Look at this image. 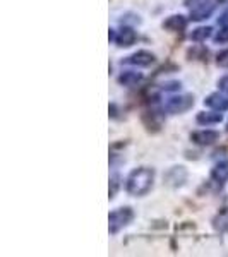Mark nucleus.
Listing matches in <instances>:
<instances>
[{
    "label": "nucleus",
    "instance_id": "1",
    "mask_svg": "<svg viewBox=\"0 0 228 257\" xmlns=\"http://www.w3.org/2000/svg\"><path fill=\"white\" fill-rule=\"evenodd\" d=\"M153 182H155V170L148 167H141L131 172L127 177L126 189L131 196H146L151 190Z\"/></svg>",
    "mask_w": 228,
    "mask_h": 257
},
{
    "label": "nucleus",
    "instance_id": "2",
    "mask_svg": "<svg viewBox=\"0 0 228 257\" xmlns=\"http://www.w3.org/2000/svg\"><path fill=\"white\" fill-rule=\"evenodd\" d=\"M134 218V211L131 208H119L115 211H111L108 216V223H110V233H117L120 228H124L126 225H129Z\"/></svg>",
    "mask_w": 228,
    "mask_h": 257
},
{
    "label": "nucleus",
    "instance_id": "3",
    "mask_svg": "<svg viewBox=\"0 0 228 257\" xmlns=\"http://www.w3.org/2000/svg\"><path fill=\"white\" fill-rule=\"evenodd\" d=\"M194 6L190 7V19L192 21H202L209 18L214 11V4L211 0H192Z\"/></svg>",
    "mask_w": 228,
    "mask_h": 257
},
{
    "label": "nucleus",
    "instance_id": "4",
    "mask_svg": "<svg viewBox=\"0 0 228 257\" xmlns=\"http://www.w3.org/2000/svg\"><path fill=\"white\" fill-rule=\"evenodd\" d=\"M194 105V98L190 94H182V96H173L167 101V111L170 113H184Z\"/></svg>",
    "mask_w": 228,
    "mask_h": 257
},
{
    "label": "nucleus",
    "instance_id": "5",
    "mask_svg": "<svg viewBox=\"0 0 228 257\" xmlns=\"http://www.w3.org/2000/svg\"><path fill=\"white\" fill-rule=\"evenodd\" d=\"M155 62V55L148 50H139V52L132 53L127 57L126 60H122V64H129V65H139V67H148Z\"/></svg>",
    "mask_w": 228,
    "mask_h": 257
},
{
    "label": "nucleus",
    "instance_id": "6",
    "mask_svg": "<svg viewBox=\"0 0 228 257\" xmlns=\"http://www.w3.org/2000/svg\"><path fill=\"white\" fill-rule=\"evenodd\" d=\"M190 139H192V143L199 144V146H209V144L216 143L219 139V132L216 131H197L194 132V134H190Z\"/></svg>",
    "mask_w": 228,
    "mask_h": 257
},
{
    "label": "nucleus",
    "instance_id": "7",
    "mask_svg": "<svg viewBox=\"0 0 228 257\" xmlns=\"http://www.w3.org/2000/svg\"><path fill=\"white\" fill-rule=\"evenodd\" d=\"M204 105L213 108L214 111H225L228 110V96L221 93H213L204 99Z\"/></svg>",
    "mask_w": 228,
    "mask_h": 257
},
{
    "label": "nucleus",
    "instance_id": "8",
    "mask_svg": "<svg viewBox=\"0 0 228 257\" xmlns=\"http://www.w3.org/2000/svg\"><path fill=\"white\" fill-rule=\"evenodd\" d=\"M136 38H138L136 31L132 30V28L124 26L122 30L117 31V35H115V43H117L119 47H131V45H134Z\"/></svg>",
    "mask_w": 228,
    "mask_h": 257
},
{
    "label": "nucleus",
    "instance_id": "9",
    "mask_svg": "<svg viewBox=\"0 0 228 257\" xmlns=\"http://www.w3.org/2000/svg\"><path fill=\"white\" fill-rule=\"evenodd\" d=\"M211 178L218 184H225L228 180V160H223L214 165V168L211 170Z\"/></svg>",
    "mask_w": 228,
    "mask_h": 257
},
{
    "label": "nucleus",
    "instance_id": "10",
    "mask_svg": "<svg viewBox=\"0 0 228 257\" xmlns=\"http://www.w3.org/2000/svg\"><path fill=\"white\" fill-rule=\"evenodd\" d=\"M187 26V19L184 16H170V18L163 23V28L168 31H180Z\"/></svg>",
    "mask_w": 228,
    "mask_h": 257
},
{
    "label": "nucleus",
    "instance_id": "11",
    "mask_svg": "<svg viewBox=\"0 0 228 257\" xmlns=\"http://www.w3.org/2000/svg\"><path fill=\"white\" fill-rule=\"evenodd\" d=\"M196 120L201 125H213V123L221 122L223 117H221V111H218V113H214V111H201V113H197Z\"/></svg>",
    "mask_w": 228,
    "mask_h": 257
},
{
    "label": "nucleus",
    "instance_id": "12",
    "mask_svg": "<svg viewBox=\"0 0 228 257\" xmlns=\"http://www.w3.org/2000/svg\"><path fill=\"white\" fill-rule=\"evenodd\" d=\"M141 81H143V74L136 70H126L119 76V82L122 86H136Z\"/></svg>",
    "mask_w": 228,
    "mask_h": 257
},
{
    "label": "nucleus",
    "instance_id": "13",
    "mask_svg": "<svg viewBox=\"0 0 228 257\" xmlns=\"http://www.w3.org/2000/svg\"><path fill=\"white\" fill-rule=\"evenodd\" d=\"M213 226L216 231L228 233V208H223L216 216L213 218Z\"/></svg>",
    "mask_w": 228,
    "mask_h": 257
},
{
    "label": "nucleus",
    "instance_id": "14",
    "mask_svg": "<svg viewBox=\"0 0 228 257\" xmlns=\"http://www.w3.org/2000/svg\"><path fill=\"white\" fill-rule=\"evenodd\" d=\"M211 33H213V28H209V26L197 28V30H194L192 33H190V40L192 41H204V40L209 38Z\"/></svg>",
    "mask_w": 228,
    "mask_h": 257
},
{
    "label": "nucleus",
    "instance_id": "15",
    "mask_svg": "<svg viewBox=\"0 0 228 257\" xmlns=\"http://www.w3.org/2000/svg\"><path fill=\"white\" fill-rule=\"evenodd\" d=\"M214 41L216 43H226L228 41V26H223L216 35H214Z\"/></svg>",
    "mask_w": 228,
    "mask_h": 257
},
{
    "label": "nucleus",
    "instance_id": "16",
    "mask_svg": "<svg viewBox=\"0 0 228 257\" xmlns=\"http://www.w3.org/2000/svg\"><path fill=\"white\" fill-rule=\"evenodd\" d=\"M119 189V175H113L110 178V197H113L117 194Z\"/></svg>",
    "mask_w": 228,
    "mask_h": 257
},
{
    "label": "nucleus",
    "instance_id": "17",
    "mask_svg": "<svg viewBox=\"0 0 228 257\" xmlns=\"http://www.w3.org/2000/svg\"><path fill=\"white\" fill-rule=\"evenodd\" d=\"M218 65H223V67H225V65H228V50H225V52H221L218 55Z\"/></svg>",
    "mask_w": 228,
    "mask_h": 257
},
{
    "label": "nucleus",
    "instance_id": "18",
    "mask_svg": "<svg viewBox=\"0 0 228 257\" xmlns=\"http://www.w3.org/2000/svg\"><path fill=\"white\" fill-rule=\"evenodd\" d=\"M219 89L221 91H225V93H228V76H225V77H221V79H219Z\"/></svg>",
    "mask_w": 228,
    "mask_h": 257
},
{
    "label": "nucleus",
    "instance_id": "19",
    "mask_svg": "<svg viewBox=\"0 0 228 257\" xmlns=\"http://www.w3.org/2000/svg\"><path fill=\"white\" fill-rule=\"evenodd\" d=\"M218 23L221 24V26H228V11H225L221 16H219V18H218Z\"/></svg>",
    "mask_w": 228,
    "mask_h": 257
},
{
    "label": "nucleus",
    "instance_id": "20",
    "mask_svg": "<svg viewBox=\"0 0 228 257\" xmlns=\"http://www.w3.org/2000/svg\"><path fill=\"white\" fill-rule=\"evenodd\" d=\"M182 170H184V168H182V167H179V172H182ZM172 172H173V173H177V168H173ZM173 173H168V178H172V175H173ZM175 180H177V185H179V184H182V182L185 180V178H184V177H180V178L177 177Z\"/></svg>",
    "mask_w": 228,
    "mask_h": 257
},
{
    "label": "nucleus",
    "instance_id": "21",
    "mask_svg": "<svg viewBox=\"0 0 228 257\" xmlns=\"http://www.w3.org/2000/svg\"><path fill=\"white\" fill-rule=\"evenodd\" d=\"M179 88H180L179 82H168L167 88H165V89H167V91H175V89H179Z\"/></svg>",
    "mask_w": 228,
    "mask_h": 257
},
{
    "label": "nucleus",
    "instance_id": "22",
    "mask_svg": "<svg viewBox=\"0 0 228 257\" xmlns=\"http://www.w3.org/2000/svg\"><path fill=\"white\" fill-rule=\"evenodd\" d=\"M226 131H228V123H226Z\"/></svg>",
    "mask_w": 228,
    "mask_h": 257
}]
</instances>
